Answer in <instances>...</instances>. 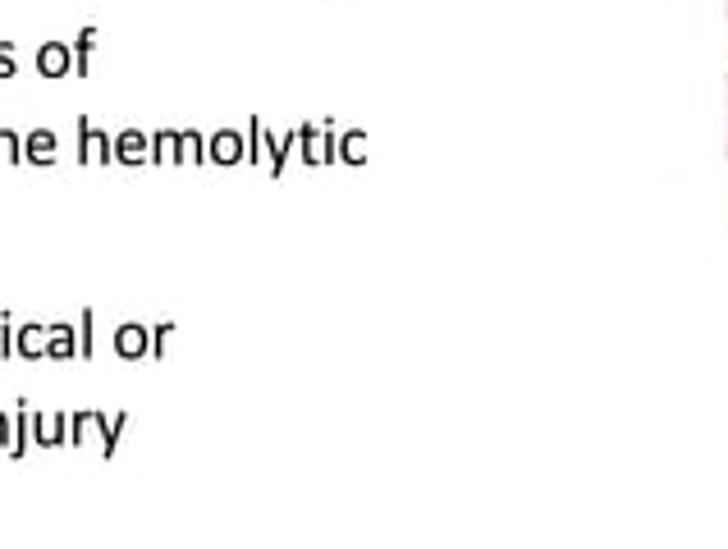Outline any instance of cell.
Here are the masks:
<instances>
[{
  "label": "cell",
  "mask_w": 728,
  "mask_h": 549,
  "mask_svg": "<svg viewBox=\"0 0 728 549\" xmlns=\"http://www.w3.org/2000/svg\"><path fill=\"white\" fill-rule=\"evenodd\" d=\"M115 348H120V357H142V353H147V330L124 325V330L115 334Z\"/></svg>",
  "instance_id": "obj_1"
},
{
  "label": "cell",
  "mask_w": 728,
  "mask_h": 549,
  "mask_svg": "<svg viewBox=\"0 0 728 549\" xmlns=\"http://www.w3.org/2000/svg\"><path fill=\"white\" fill-rule=\"evenodd\" d=\"M211 156H216V161H234V156H239V142H234V133H220L216 147H211Z\"/></svg>",
  "instance_id": "obj_4"
},
{
  "label": "cell",
  "mask_w": 728,
  "mask_h": 549,
  "mask_svg": "<svg viewBox=\"0 0 728 549\" xmlns=\"http://www.w3.org/2000/svg\"><path fill=\"white\" fill-rule=\"evenodd\" d=\"M14 151H19V147H14V138H10V133H0V156H5V161H10Z\"/></svg>",
  "instance_id": "obj_6"
},
{
  "label": "cell",
  "mask_w": 728,
  "mask_h": 549,
  "mask_svg": "<svg viewBox=\"0 0 728 549\" xmlns=\"http://www.w3.org/2000/svg\"><path fill=\"white\" fill-rule=\"evenodd\" d=\"M51 151H55V138H51V133H33V142H28V156H33V161H46Z\"/></svg>",
  "instance_id": "obj_3"
},
{
  "label": "cell",
  "mask_w": 728,
  "mask_h": 549,
  "mask_svg": "<svg viewBox=\"0 0 728 549\" xmlns=\"http://www.w3.org/2000/svg\"><path fill=\"white\" fill-rule=\"evenodd\" d=\"M37 65H42V74H65V69H69V51H65V46H42V60H37Z\"/></svg>",
  "instance_id": "obj_2"
},
{
  "label": "cell",
  "mask_w": 728,
  "mask_h": 549,
  "mask_svg": "<svg viewBox=\"0 0 728 549\" xmlns=\"http://www.w3.org/2000/svg\"><path fill=\"white\" fill-rule=\"evenodd\" d=\"M142 151H147V147H142L138 133H124V138H120V156H124V161H142Z\"/></svg>",
  "instance_id": "obj_5"
}]
</instances>
